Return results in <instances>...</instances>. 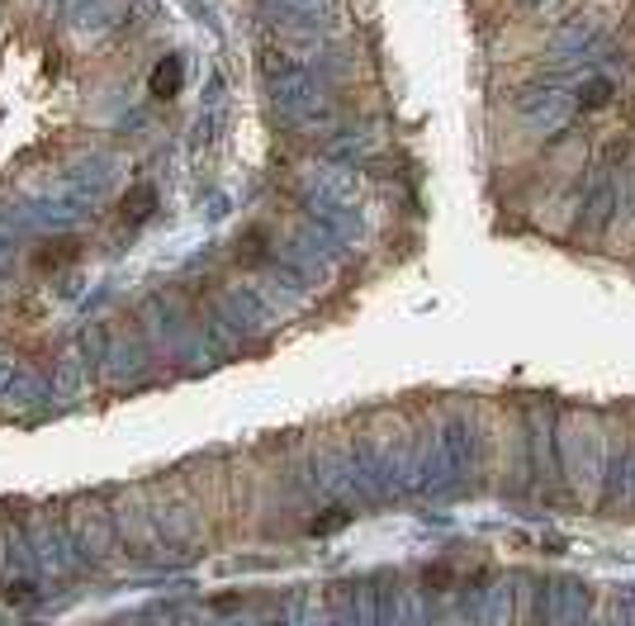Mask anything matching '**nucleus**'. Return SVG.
I'll return each mask as SVG.
<instances>
[{"label":"nucleus","mask_w":635,"mask_h":626,"mask_svg":"<svg viewBox=\"0 0 635 626\" xmlns=\"http://www.w3.org/2000/svg\"><path fill=\"white\" fill-rule=\"evenodd\" d=\"M176 76H181V67L166 62V67L157 72V85H152V90H157V95H171V90H176Z\"/></svg>","instance_id":"obj_1"},{"label":"nucleus","mask_w":635,"mask_h":626,"mask_svg":"<svg viewBox=\"0 0 635 626\" xmlns=\"http://www.w3.org/2000/svg\"><path fill=\"white\" fill-rule=\"evenodd\" d=\"M28 593H33V588H28V584H10V588H5V598H10V602H24Z\"/></svg>","instance_id":"obj_2"}]
</instances>
